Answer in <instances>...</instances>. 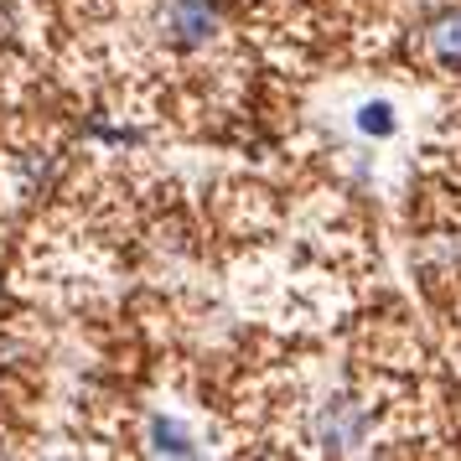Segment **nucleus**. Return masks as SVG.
<instances>
[{
	"mask_svg": "<svg viewBox=\"0 0 461 461\" xmlns=\"http://www.w3.org/2000/svg\"><path fill=\"white\" fill-rule=\"evenodd\" d=\"M218 32H223V5H218V0H171V5H167V37H171V47L197 52V47H208Z\"/></svg>",
	"mask_w": 461,
	"mask_h": 461,
	"instance_id": "nucleus-2",
	"label": "nucleus"
},
{
	"mask_svg": "<svg viewBox=\"0 0 461 461\" xmlns=\"http://www.w3.org/2000/svg\"><path fill=\"white\" fill-rule=\"evenodd\" d=\"M420 58L440 73H461V5H446L420 26Z\"/></svg>",
	"mask_w": 461,
	"mask_h": 461,
	"instance_id": "nucleus-3",
	"label": "nucleus"
},
{
	"mask_svg": "<svg viewBox=\"0 0 461 461\" xmlns=\"http://www.w3.org/2000/svg\"><path fill=\"white\" fill-rule=\"evenodd\" d=\"M374 436V410L357 394H332L321 410L312 415V446L316 451H363Z\"/></svg>",
	"mask_w": 461,
	"mask_h": 461,
	"instance_id": "nucleus-1",
	"label": "nucleus"
},
{
	"mask_svg": "<svg viewBox=\"0 0 461 461\" xmlns=\"http://www.w3.org/2000/svg\"><path fill=\"white\" fill-rule=\"evenodd\" d=\"M357 125L368 130V135H389V130H394V114H389V104H368L357 114Z\"/></svg>",
	"mask_w": 461,
	"mask_h": 461,
	"instance_id": "nucleus-4",
	"label": "nucleus"
}]
</instances>
